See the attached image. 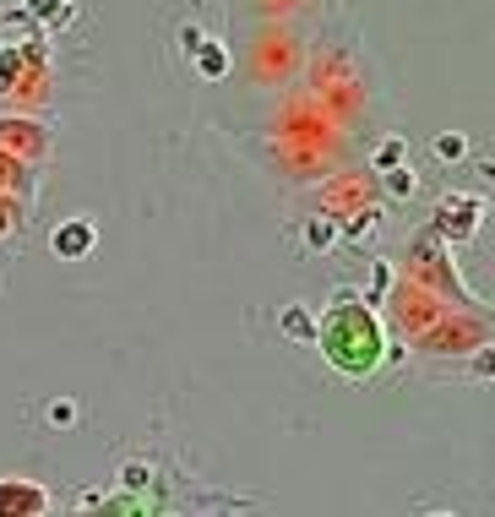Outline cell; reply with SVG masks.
<instances>
[{
  "label": "cell",
  "mask_w": 495,
  "mask_h": 517,
  "mask_svg": "<svg viewBox=\"0 0 495 517\" xmlns=\"http://www.w3.org/2000/svg\"><path fill=\"white\" fill-rule=\"evenodd\" d=\"M88 245V224H77V229H66V235H55V251H82Z\"/></svg>",
  "instance_id": "1"
}]
</instances>
